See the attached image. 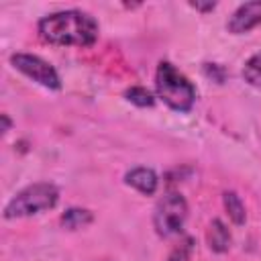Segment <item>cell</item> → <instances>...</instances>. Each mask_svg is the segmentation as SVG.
Masks as SVG:
<instances>
[{"instance_id":"obj_2","label":"cell","mask_w":261,"mask_h":261,"mask_svg":"<svg viewBox=\"0 0 261 261\" xmlns=\"http://www.w3.org/2000/svg\"><path fill=\"white\" fill-rule=\"evenodd\" d=\"M155 88H157V96L177 112H188L194 106L196 88L169 61L159 63L155 73Z\"/></svg>"},{"instance_id":"obj_12","label":"cell","mask_w":261,"mask_h":261,"mask_svg":"<svg viewBox=\"0 0 261 261\" xmlns=\"http://www.w3.org/2000/svg\"><path fill=\"white\" fill-rule=\"evenodd\" d=\"M243 77L251 86L261 88V53H255L243 67Z\"/></svg>"},{"instance_id":"obj_10","label":"cell","mask_w":261,"mask_h":261,"mask_svg":"<svg viewBox=\"0 0 261 261\" xmlns=\"http://www.w3.org/2000/svg\"><path fill=\"white\" fill-rule=\"evenodd\" d=\"M222 202H224V208H226V214L228 218L234 222V224H243L247 214H245V206L241 202V198L234 194V192H224L222 194Z\"/></svg>"},{"instance_id":"obj_15","label":"cell","mask_w":261,"mask_h":261,"mask_svg":"<svg viewBox=\"0 0 261 261\" xmlns=\"http://www.w3.org/2000/svg\"><path fill=\"white\" fill-rule=\"evenodd\" d=\"M190 6H192V8H196V10H212V8L216 6V4H214V2H208V4H200V2H192Z\"/></svg>"},{"instance_id":"obj_5","label":"cell","mask_w":261,"mask_h":261,"mask_svg":"<svg viewBox=\"0 0 261 261\" xmlns=\"http://www.w3.org/2000/svg\"><path fill=\"white\" fill-rule=\"evenodd\" d=\"M10 63L22 71L27 77L35 80L37 84H41L43 88H49V90H59L61 88V80L55 71L53 65H49L47 61H43L41 57L37 55H29V53H14L10 57Z\"/></svg>"},{"instance_id":"obj_8","label":"cell","mask_w":261,"mask_h":261,"mask_svg":"<svg viewBox=\"0 0 261 261\" xmlns=\"http://www.w3.org/2000/svg\"><path fill=\"white\" fill-rule=\"evenodd\" d=\"M208 245L216 253H224L230 247V232L222 220H212L208 226Z\"/></svg>"},{"instance_id":"obj_9","label":"cell","mask_w":261,"mask_h":261,"mask_svg":"<svg viewBox=\"0 0 261 261\" xmlns=\"http://www.w3.org/2000/svg\"><path fill=\"white\" fill-rule=\"evenodd\" d=\"M90 222H92V212L86 210V208H69L61 216V224L65 228H69V230L82 228V226H86Z\"/></svg>"},{"instance_id":"obj_16","label":"cell","mask_w":261,"mask_h":261,"mask_svg":"<svg viewBox=\"0 0 261 261\" xmlns=\"http://www.w3.org/2000/svg\"><path fill=\"white\" fill-rule=\"evenodd\" d=\"M0 118H2V133H6V130L10 128V120H8V116H6V114H2Z\"/></svg>"},{"instance_id":"obj_4","label":"cell","mask_w":261,"mask_h":261,"mask_svg":"<svg viewBox=\"0 0 261 261\" xmlns=\"http://www.w3.org/2000/svg\"><path fill=\"white\" fill-rule=\"evenodd\" d=\"M186 218H188V204H186L184 196L177 192L165 194L157 202L155 212H153V224H155L157 234H161V237L177 234L181 230Z\"/></svg>"},{"instance_id":"obj_6","label":"cell","mask_w":261,"mask_h":261,"mask_svg":"<svg viewBox=\"0 0 261 261\" xmlns=\"http://www.w3.org/2000/svg\"><path fill=\"white\" fill-rule=\"evenodd\" d=\"M257 24H261V2H245L232 12L226 22V29L234 35H241Z\"/></svg>"},{"instance_id":"obj_14","label":"cell","mask_w":261,"mask_h":261,"mask_svg":"<svg viewBox=\"0 0 261 261\" xmlns=\"http://www.w3.org/2000/svg\"><path fill=\"white\" fill-rule=\"evenodd\" d=\"M204 71H206V75H210V77H214L216 82H222V80H224V73H222V67H220V65H216V63H206V67H204Z\"/></svg>"},{"instance_id":"obj_3","label":"cell","mask_w":261,"mask_h":261,"mask_svg":"<svg viewBox=\"0 0 261 261\" xmlns=\"http://www.w3.org/2000/svg\"><path fill=\"white\" fill-rule=\"evenodd\" d=\"M59 200V190L49 181L33 184L24 190H20L4 208V218H22L33 216L45 210L55 208Z\"/></svg>"},{"instance_id":"obj_1","label":"cell","mask_w":261,"mask_h":261,"mask_svg":"<svg viewBox=\"0 0 261 261\" xmlns=\"http://www.w3.org/2000/svg\"><path fill=\"white\" fill-rule=\"evenodd\" d=\"M39 35L53 45L88 47L98 39V22L82 10H61L39 20Z\"/></svg>"},{"instance_id":"obj_7","label":"cell","mask_w":261,"mask_h":261,"mask_svg":"<svg viewBox=\"0 0 261 261\" xmlns=\"http://www.w3.org/2000/svg\"><path fill=\"white\" fill-rule=\"evenodd\" d=\"M124 181H126L128 186H133L135 190H139L141 194H145V196L155 194L157 184H159L155 171L149 169V167H135V169H130V171L124 175Z\"/></svg>"},{"instance_id":"obj_13","label":"cell","mask_w":261,"mask_h":261,"mask_svg":"<svg viewBox=\"0 0 261 261\" xmlns=\"http://www.w3.org/2000/svg\"><path fill=\"white\" fill-rule=\"evenodd\" d=\"M192 249H194V241L188 237V239H184V243H179L177 247L171 249L167 261H188L192 255Z\"/></svg>"},{"instance_id":"obj_11","label":"cell","mask_w":261,"mask_h":261,"mask_svg":"<svg viewBox=\"0 0 261 261\" xmlns=\"http://www.w3.org/2000/svg\"><path fill=\"white\" fill-rule=\"evenodd\" d=\"M124 96H126L128 102H133V104H137V106H141V108H151V106L155 104L153 94H151L147 88H141V86L128 88V90L124 92Z\"/></svg>"}]
</instances>
